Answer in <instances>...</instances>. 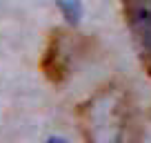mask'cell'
Segmentation results:
<instances>
[{
  "label": "cell",
  "mask_w": 151,
  "mask_h": 143,
  "mask_svg": "<svg viewBox=\"0 0 151 143\" xmlns=\"http://www.w3.org/2000/svg\"><path fill=\"white\" fill-rule=\"evenodd\" d=\"M122 16L142 67L151 76V0H122Z\"/></svg>",
  "instance_id": "3"
},
{
  "label": "cell",
  "mask_w": 151,
  "mask_h": 143,
  "mask_svg": "<svg viewBox=\"0 0 151 143\" xmlns=\"http://www.w3.org/2000/svg\"><path fill=\"white\" fill-rule=\"evenodd\" d=\"M56 2H58L60 14L67 18V23H69V25H76L78 20H80V16H82L80 0H56Z\"/></svg>",
  "instance_id": "4"
},
{
  "label": "cell",
  "mask_w": 151,
  "mask_h": 143,
  "mask_svg": "<svg viewBox=\"0 0 151 143\" xmlns=\"http://www.w3.org/2000/svg\"><path fill=\"white\" fill-rule=\"evenodd\" d=\"M71 58H73V36L62 27L51 29L40 58V69L45 78L53 85L65 83L71 72Z\"/></svg>",
  "instance_id": "2"
},
{
  "label": "cell",
  "mask_w": 151,
  "mask_h": 143,
  "mask_svg": "<svg viewBox=\"0 0 151 143\" xmlns=\"http://www.w3.org/2000/svg\"><path fill=\"white\" fill-rule=\"evenodd\" d=\"M78 123L87 143H140L133 98L118 83L98 87L78 105Z\"/></svg>",
  "instance_id": "1"
},
{
  "label": "cell",
  "mask_w": 151,
  "mask_h": 143,
  "mask_svg": "<svg viewBox=\"0 0 151 143\" xmlns=\"http://www.w3.org/2000/svg\"><path fill=\"white\" fill-rule=\"evenodd\" d=\"M49 143H67V141H62V139H49Z\"/></svg>",
  "instance_id": "5"
}]
</instances>
